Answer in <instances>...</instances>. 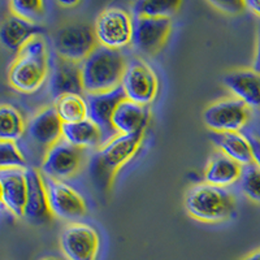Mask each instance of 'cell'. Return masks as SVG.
<instances>
[{
    "instance_id": "1",
    "label": "cell",
    "mask_w": 260,
    "mask_h": 260,
    "mask_svg": "<svg viewBox=\"0 0 260 260\" xmlns=\"http://www.w3.org/2000/svg\"><path fill=\"white\" fill-rule=\"evenodd\" d=\"M51 73L47 43L42 36L30 39L16 53L8 69V83L16 91L32 94L38 91Z\"/></svg>"
},
{
    "instance_id": "2",
    "label": "cell",
    "mask_w": 260,
    "mask_h": 260,
    "mask_svg": "<svg viewBox=\"0 0 260 260\" xmlns=\"http://www.w3.org/2000/svg\"><path fill=\"white\" fill-rule=\"evenodd\" d=\"M183 204L190 217L206 224H219L231 220L237 208L232 191L206 181L195 183L187 190Z\"/></svg>"
},
{
    "instance_id": "3",
    "label": "cell",
    "mask_w": 260,
    "mask_h": 260,
    "mask_svg": "<svg viewBox=\"0 0 260 260\" xmlns=\"http://www.w3.org/2000/svg\"><path fill=\"white\" fill-rule=\"evenodd\" d=\"M126 64L121 51L98 46L81 62L85 94L107 92L120 87Z\"/></svg>"
},
{
    "instance_id": "4",
    "label": "cell",
    "mask_w": 260,
    "mask_h": 260,
    "mask_svg": "<svg viewBox=\"0 0 260 260\" xmlns=\"http://www.w3.org/2000/svg\"><path fill=\"white\" fill-rule=\"evenodd\" d=\"M143 137L145 134H116L107 139L92 159V180L95 178L102 187L110 186L116 173L136 156L143 142Z\"/></svg>"
},
{
    "instance_id": "5",
    "label": "cell",
    "mask_w": 260,
    "mask_h": 260,
    "mask_svg": "<svg viewBox=\"0 0 260 260\" xmlns=\"http://www.w3.org/2000/svg\"><path fill=\"white\" fill-rule=\"evenodd\" d=\"M98 46L94 26L80 21L64 24L52 36V47L56 56L78 64Z\"/></svg>"
},
{
    "instance_id": "6",
    "label": "cell",
    "mask_w": 260,
    "mask_h": 260,
    "mask_svg": "<svg viewBox=\"0 0 260 260\" xmlns=\"http://www.w3.org/2000/svg\"><path fill=\"white\" fill-rule=\"evenodd\" d=\"M133 16L121 7H107L98 15L94 22L95 36L99 46L121 50L133 43L134 36Z\"/></svg>"
},
{
    "instance_id": "7",
    "label": "cell",
    "mask_w": 260,
    "mask_h": 260,
    "mask_svg": "<svg viewBox=\"0 0 260 260\" xmlns=\"http://www.w3.org/2000/svg\"><path fill=\"white\" fill-rule=\"evenodd\" d=\"M250 118L251 110L232 95L212 102L203 111L204 125L212 133L241 132L250 121Z\"/></svg>"
},
{
    "instance_id": "8",
    "label": "cell",
    "mask_w": 260,
    "mask_h": 260,
    "mask_svg": "<svg viewBox=\"0 0 260 260\" xmlns=\"http://www.w3.org/2000/svg\"><path fill=\"white\" fill-rule=\"evenodd\" d=\"M121 87L127 101L148 107L157 96L159 78L145 60L133 57L126 64Z\"/></svg>"
},
{
    "instance_id": "9",
    "label": "cell",
    "mask_w": 260,
    "mask_h": 260,
    "mask_svg": "<svg viewBox=\"0 0 260 260\" xmlns=\"http://www.w3.org/2000/svg\"><path fill=\"white\" fill-rule=\"evenodd\" d=\"M101 237L92 225L69 222L60 234V250L67 260H96Z\"/></svg>"
},
{
    "instance_id": "10",
    "label": "cell",
    "mask_w": 260,
    "mask_h": 260,
    "mask_svg": "<svg viewBox=\"0 0 260 260\" xmlns=\"http://www.w3.org/2000/svg\"><path fill=\"white\" fill-rule=\"evenodd\" d=\"M85 160V150L60 141L43 155L39 171L46 178L67 181L81 171Z\"/></svg>"
},
{
    "instance_id": "11",
    "label": "cell",
    "mask_w": 260,
    "mask_h": 260,
    "mask_svg": "<svg viewBox=\"0 0 260 260\" xmlns=\"http://www.w3.org/2000/svg\"><path fill=\"white\" fill-rule=\"evenodd\" d=\"M45 180L52 217L74 222L87 213L85 198L67 181Z\"/></svg>"
},
{
    "instance_id": "12",
    "label": "cell",
    "mask_w": 260,
    "mask_h": 260,
    "mask_svg": "<svg viewBox=\"0 0 260 260\" xmlns=\"http://www.w3.org/2000/svg\"><path fill=\"white\" fill-rule=\"evenodd\" d=\"M62 121L55 106H46L31 116L26 125V137L31 145L45 152L62 141Z\"/></svg>"
},
{
    "instance_id": "13",
    "label": "cell",
    "mask_w": 260,
    "mask_h": 260,
    "mask_svg": "<svg viewBox=\"0 0 260 260\" xmlns=\"http://www.w3.org/2000/svg\"><path fill=\"white\" fill-rule=\"evenodd\" d=\"M171 31V18H136L132 45L139 52L156 55L166 46Z\"/></svg>"
},
{
    "instance_id": "14",
    "label": "cell",
    "mask_w": 260,
    "mask_h": 260,
    "mask_svg": "<svg viewBox=\"0 0 260 260\" xmlns=\"http://www.w3.org/2000/svg\"><path fill=\"white\" fill-rule=\"evenodd\" d=\"M222 83L232 96L243 102L250 110H260V73L252 67L228 72Z\"/></svg>"
},
{
    "instance_id": "15",
    "label": "cell",
    "mask_w": 260,
    "mask_h": 260,
    "mask_svg": "<svg viewBox=\"0 0 260 260\" xmlns=\"http://www.w3.org/2000/svg\"><path fill=\"white\" fill-rule=\"evenodd\" d=\"M27 198L24 217L32 224H43L52 217L48 204L45 176L38 168H26Z\"/></svg>"
},
{
    "instance_id": "16",
    "label": "cell",
    "mask_w": 260,
    "mask_h": 260,
    "mask_svg": "<svg viewBox=\"0 0 260 260\" xmlns=\"http://www.w3.org/2000/svg\"><path fill=\"white\" fill-rule=\"evenodd\" d=\"M48 89L53 102L68 94H85L81 64L55 57Z\"/></svg>"
},
{
    "instance_id": "17",
    "label": "cell",
    "mask_w": 260,
    "mask_h": 260,
    "mask_svg": "<svg viewBox=\"0 0 260 260\" xmlns=\"http://www.w3.org/2000/svg\"><path fill=\"white\" fill-rule=\"evenodd\" d=\"M87 108H89V118L103 129L106 136L112 138L116 132L112 126V118L116 108L122 101L126 99L122 87L107 92H96V94H85Z\"/></svg>"
},
{
    "instance_id": "18",
    "label": "cell",
    "mask_w": 260,
    "mask_h": 260,
    "mask_svg": "<svg viewBox=\"0 0 260 260\" xmlns=\"http://www.w3.org/2000/svg\"><path fill=\"white\" fill-rule=\"evenodd\" d=\"M2 203L15 217H24L27 198L26 169H0Z\"/></svg>"
},
{
    "instance_id": "19",
    "label": "cell",
    "mask_w": 260,
    "mask_h": 260,
    "mask_svg": "<svg viewBox=\"0 0 260 260\" xmlns=\"http://www.w3.org/2000/svg\"><path fill=\"white\" fill-rule=\"evenodd\" d=\"M43 30L41 25L32 24L9 13L0 25V41L7 50L17 53L30 39L42 36Z\"/></svg>"
},
{
    "instance_id": "20",
    "label": "cell",
    "mask_w": 260,
    "mask_h": 260,
    "mask_svg": "<svg viewBox=\"0 0 260 260\" xmlns=\"http://www.w3.org/2000/svg\"><path fill=\"white\" fill-rule=\"evenodd\" d=\"M150 116L151 112L148 107L125 99L116 108L112 118V126L117 134H145Z\"/></svg>"
},
{
    "instance_id": "21",
    "label": "cell",
    "mask_w": 260,
    "mask_h": 260,
    "mask_svg": "<svg viewBox=\"0 0 260 260\" xmlns=\"http://www.w3.org/2000/svg\"><path fill=\"white\" fill-rule=\"evenodd\" d=\"M242 172V166L234 161L229 156L216 150L210 156L206 171L204 181L211 185L220 187H229L238 182Z\"/></svg>"
},
{
    "instance_id": "22",
    "label": "cell",
    "mask_w": 260,
    "mask_h": 260,
    "mask_svg": "<svg viewBox=\"0 0 260 260\" xmlns=\"http://www.w3.org/2000/svg\"><path fill=\"white\" fill-rule=\"evenodd\" d=\"M106 133L92 120L86 118L83 121L64 124L62 139L78 148H101L107 142Z\"/></svg>"
},
{
    "instance_id": "23",
    "label": "cell",
    "mask_w": 260,
    "mask_h": 260,
    "mask_svg": "<svg viewBox=\"0 0 260 260\" xmlns=\"http://www.w3.org/2000/svg\"><path fill=\"white\" fill-rule=\"evenodd\" d=\"M213 143L220 152L229 156L241 166H247L254 161V151L248 137L243 136L241 132L236 133H212L210 136Z\"/></svg>"
},
{
    "instance_id": "24",
    "label": "cell",
    "mask_w": 260,
    "mask_h": 260,
    "mask_svg": "<svg viewBox=\"0 0 260 260\" xmlns=\"http://www.w3.org/2000/svg\"><path fill=\"white\" fill-rule=\"evenodd\" d=\"M62 124H73L89 118V108L85 94H68L53 102Z\"/></svg>"
},
{
    "instance_id": "25",
    "label": "cell",
    "mask_w": 260,
    "mask_h": 260,
    "mask_svg": "<svg viewBox=\"0 0 260 260\" xmlns=\"http://www.w3.org/2000/svg\"><path fill=\"white\" fill-rule=\"evenodd\" d=\"M26 125L22 113L8 103L0 106V141L17 142L26 133Z\"/></svg>"
},
{
    "instance_id": "26",
    "label": "cell",
    "mask_w": 260,
    "mask_h": 260,
    "mask_svg": "<svg viewBox=\"0 0 260 260\" xmlns=\"http://www.w3.org/2000/svg\"><path fill=\"white\" fill-rule=\"evenodd\" d=\"M181 2H148L138 0L132 4V12L136 18H171L178 12Z\"/></svg>"
},
{
    "instance_id": "27",
    "label": "cell",
    "mask_w": 260,
    "mask_h": 260,
    "mask_svg": "<svg viewBox=\"0 0 260 260\" xmlns=\"http://www.w3.org/2000/svg\"><path fill=\"white\" fill-rule=\"evenodd\" d=\"M238 186L248 201L260 206V167L252 161L242 167Z\"/></svg>"
},
{
    "instance_id": "28",
    "label": "cell",
    "mask_w": 260,
    "mask_h": 260,
    "mask_svg": "<svg viewBox=\"0 0 260 260\" xmlns=\"http://www.w3.org/2000/svg\"><path fill=\"white\" fill-rule=\"evenodd\" d=\"M9 13L38 24L46 13V3L42 0H12L9 2Z\"/></svg>"
},
{
    "instance_id": "29",
    "label": "cell",
    "mask_w": 260,
    "mask_h": 260,
    "mask_svg": "<svg viewBox=\"0 0 260 260\" xmlns=\"http://www.w3.org/2000/svg\"><path fill=\"white\" fill-rule=\"evenodd\" d=\"M25 159L17 142L0 141V169H26Z\"/></svg>"
},
{
    "instance_id": "30",
    "label": "cell",
    "mask_w": 260,
    "mask_h": 260,
    "mask_svg": "<svg viewBox=\"0 0 260 260\" xmlns=\"http://www.w3.org/2000/svg\"><path fill=\"white\" fill-rule=\"evenodd\" d=\"M211 7L226 15H238L242 12V9H246L245 2H210Z\"/></svg>"
},
{
    "instance_id": "31",
    "label": "cell",
    "mask_w": 260,
    "mask_h": 260,
    "mask_svg": "<svg viewBox=\"0 0 260 260\" xmlns=\"http://www.w3.org/2000/svg\"><path fill=\"white\" fill-rule=\"evenodd\" d=\"M248 139L251 142L252 151H254V161L260 167V137L251 134V136L248 137Z\"/></svg>"
},
{
    "instance_id": "32",
    "label": "cell",
    "mask_w": 260,
    "mask_h": 260,
    "mask_svg": "<svg viewBox=\"0 0 260 260\" xmlns=\"http://www.w3.org/2000/svg\"><path fill=\"white\" fill-rule=\"evenodd\" d=\"M245 7L247 11L260 17V0H246Z\"/></svg>"
},
{
    "instance_id": "33",
    "label": "cell",
    "mask_w": 260,
    "mask_h": 260,
    "mask_svg": "<svg viewBox=\"0 0 260 260\" xmlns=\"http://www.w3.org/2000/svg\"><path fill=\"white\" fill-rule=\"evenodd\" d=\"M252 68L260 73V32L256 41V47H255L254 61H252Z\"/></svg>"
},
{
    "instance_id": "34",
    "label": "cell",
    "mask_w": 260,
    "mask_h": 260,
    "mask_svg": "<svg viewBox=\"0 0 260 260\" xmlns=\"http://www.w3.org/2000/svg\"><path fill=\"white\" fill-rule=\"evenodd\" d=\"M242 260H260V247L254 250L252 252H250L248 255H246Z\"/></svg>"
},
{
    "instance_id": "35",
    "label": "cell",
    "mask_w": 260,
    "mask_h": 260,
    "mask_svg": "<svg viewBox=\"0 0 260 260\" xmlns=\"http://www.w3.org/2000/svg\"><path fill=\"white\" fill-rule=\"evenodd\" d=\"M59 4L61 7H74L80 3H78V2H59Z\"/></svg>"
},
{
    "instance_id": "36",
    "label": "cell",
    "mask_w": 260,
    "mask_h": 260,
    "mask_svg": "<svg viewBox=\"0 0 260 260\" xmlns=\"http://www.w3.org/2000/svg\"><path fill=\"white\" fill-rule=\"evenodd\" d=\"M41 260H62V259H60V257H56V256H46V257H42Z\"/></svg>"
}]
</instances>
